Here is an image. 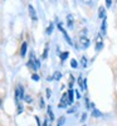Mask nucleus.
I'll list each match as a JSON object with an SVG mask.
<instances>
[{
	"label": "nucleus",
	"instance_id": "nucleus-1",
	"mask_svg": "<svg viewBox=\"0 0 117 126\" xmlns=\"http://www.w3.org/2000/svg\"><path fill=\"white\" fill-rule=\"evenodd\" d=\"M73 102V100L71 98V96H69V91H67V92H64L63 93V96H62V98H60V102H59V109L60 107H66V106H68V105H71Z\"/></svg>",
	"mask_w": 117,
	"mask_h": 126
},
{
	"label": "nucleus",
	"instance_id": "nucleus-2",
	"mask_svg": "<svg viewBox=\"0 0 117 126\" xmlns=\"http://www.w3.org/2000/svg\"><path fill=\"white\" fill-rule=\"evenodd\" d=\"M23 97H24V92H23V87L22 86H18L16 87V90H15V101H16V103L19 105V102L23 100Z\"/></svg>",
	"mask_w": 117,
	"mask_h": 126
},
{
	"label": "nucleus",
	"instance_id": "nucleus-3",
	"mask_svg": "<svg viewBox=\"0 0 117 126\" xmlns=\"http://www.w3.org/2000/svg\"><path fill=\"white\" fill-rule=\"evenodd\" d=\"M102 47H103V38H102L101 34H98L97 38H96V50H97V52L101 50Z\"/></svg>",
	"mask_w": 117,
	"mask_h": 126
},
{
	"label": "nucleus",
	"instance_id": "nucleus-4",
	"mask_svg": "<svg viewBox=\"0 0 117 126\" xmlns=\"http://www.w3.org/2000/svg\"><path fill=\"white\" fill-rule=\"evenodd\" d=\"M28 10H29V15H30L31 20H34V22H35L38 18H37V12H35L34 6H33V5H29V6H28Z\"/></svg>",
	"mask_w": 117,
	"mask_h": 126
},
{
	"label": "nucleus",
	"instance_id": "nucleus-5",
	"mask_svg": "<svg viewBox=\"0 0 117 126\" xmlns=\"http://www.w3.org/2000/svg\"><path fill=\"white\" fill-rule=\"evenodd\" d=\"M58 29H59V30L62 32V33H63V35H64V38H66V40L68 42V44H71V46H72V44H73V43H72V40H71V38H69V35L67 34V32L64 30V28H63V27H62V24H60V23L58 24Z\"/></svg>",
	"mask_w": 117,
	"mask_h": 126
},
{
	"label": "nucleus",
	"instance_id": "nucleus-6",
	"mask_svg": "<svg viewBox=\"0 0 117 126\" xmlns=\"http://www.w3.org/2000/svg\"><path fill=\"white\" fill-rule=\"evenodd\" d=\"M79 46L82 48H87L89 46V39L87 37H81L79 38Z\"/></svg>",
	"mask_w": 117,
	"mask_h": 126
},
{
	"label": "nucleus",
	"instance_id": "nucleus-7",
	"mask_svg": "<svg viewBox=\"0 0 117 126\" xmlns=\"http://www.w3.org/2000/svg\"><path fill=\"white\" fill-rule=\"evenodd\" d=\"M33 64L37 67V68H39V66H40V63H39V61H38V58L35 57V54H34V52H31L30 53V59H29Z\"/></svg>",
	"mask_w": 117,
	"mask_h": 126
},
{
	"label": "nucleus",
	"instance_id": "nucleus-8",
	"mask_svg": "<svg viewBox=\"0 0 117 126\" xmlns=\"http://www.w3.org/2000/svg\"><path fill=\"white\" fill-rule=\"evenodd\" d=\"M98 16H100V19H106V10L103 6H100V9H98Z\"/></svg>",
	"mask_w": 117,
	"mask_h": 126
},
{
	"label": "nucleus",
	"instance_id": "nucleus-9",
	"mask_svg": "<svg viewBox=\"0 0 117 126\" xmlns=\"http://www.w3.org/2000/svg\"><path fill=\"white\" fill-rule=\"evenodd\" d=\"M27 47H28L27 42H23V44H22V49H20V56H22V57H24V56H25V52H27Z\"/></svg>",
	"mask_w": 117,
	"mask_h": 126
},
{
	"label": "nucleus",
	"instance_id": "nucleus-10",
	"mask_svg": "<svg viewBox=\"0 0 117 126\" xmlns=\"http://www.w3.org/2000/svg\"><path fill=\"white\" fill-rule=\"evenodd\" d=\"M60 77H62L60 72H56L54 75H53V77H52V78H54V79H57V81H58V79H60Z\"/></svg>",
	"mask_w": 117,
	"mask_h": 126
},
{
	"label": "nucleus",
	"instance_id": "nucleus-11",
	"mask_svg": "<svg viewBox=\"0 0 117 126\" xmlns=\"http://www.w3.org/2000/svg\"><path fill=\"white\" fill-rule=\"evenodd\" d=\"M93 116H96V117H101V116H102V113L98 112L96 109H93Z\"/></svg>",
	"mask_w": 117,
	"mask_h": 126
},
{
	"label": "nucleus",
	"instance_id": "nucleus-12",
	"mask_svg": "<svg viewBox=\"0 0 117 126\" xmlns=\"http://www.w3.org/2000/svg\"><path fill=\"white\" fill-rule=\"evenodd\" d=\"M48 115H49V117H50V121H52V120H54V115H53V112H52L50 107L48 109Z\"/></svg>",
	"mask_w": 117,
	"mask_h": 126
},
{
	"label": "nucleus",
	"instance_id": "nucleus-13",
	"mask_svg": "<svg viewBox=\"0 0 117 126\" xmlns=\"http://www.w3.org/2000/svg\"><path fill=\"white\" fill-rule=\"evenodd\" d=\"M67 57H68V52H64V53L60 54V59H62V61H64Z\"/></svg>",
	"mask_w": 117,
	"mask_h": 126
},
{
	"label": "nucleus",
	"instance_id": "nucleus-14",
	"mask_svg": "<svg viewBox=\"0 0 117 126\" xmlns=\"http://www.w3.org/2000/svg\"><path fill=\"white\" fill-rule=\"evenodd\" d=\"M102 33H106V19H103V23H102Z\"/></svg>",
	"mask_w": 117,
	"mask_h": 126
},
{
	"label": "nucleus",
	"instance_id": "nucleus-15",
	"mask_svg": "<svg viewBox=\"0 0 117 126\" xmlns=\"http://www.w3.org/2000/svg\"><path fill=\"white\" fill-rule=\"evenodd\" d=\"M52 30H53V24L50 23L49 27H48V29H47V34H50V33H52Z\"/></svg>",
	"mask_w": 117,
	"mask_h": 126
},
{
	"label": "nucleus",
	"instance_id": "nucleus-16",
	"mask_svg": "<svg viewBox=\"0 0 117 126\" xmlns=\"http://www.w3.org/2000/svg\"><path fill=\"white\" fill-rule=\"evenodd\" d=\"M71 64H72L73 68H77V61H76V59H72V61H71Z\"/></svg>",
	"mask_w": 117,
	"mask_h": 126
},
{
	"label": "nucleus",
	"instance_id": "nucleus-17",
	"mask_svg": "<svg viewBox=\"0 0 117 126\" xmlns=\"http://www.w3.org/2000/svg\"><path fill=\"white\" fill-rule=\"evenodd\" d=\"M111 5H112V0H106V6L111 8Z\"/></svg>",
	"mask_w": 117,
	"mask_h": 126
},
{
	"label": "nucleus",
	"instance_id": "nucleus-18",
	"mask_svg": "<svg viewBox=\"0 0 117 126\" xmlns=\"http://www.w3.org/2000/svg\"><path fill=\"white\" fill-rule=\"evenodd\" d=\"M82 64H83V67H86V64H87V59H86V57H82Z\"/></svg>",
	"mask_w": 117,
	"mask_h": 126
},
{
	"label": "nucleus",
	"instance_id": "nucleus-19",
	"mask_svg": "<svg viewBox=\"0 0 117 126\" xmlns=\"http://www.w3.org/2000/svg\"><path fill=\"white\" fill-rule=\"evenodd\" d=\"M67 18H68V25L72 27V15H68Z\"/></svg>",
	"mask_w": 117,
	"mask_h": 126
},
{
	"label": "nucleus",
	"instance_id": "nucleus-20",
	"mask_svg": "<svg viewBox=\"0 0 117 126\" xmlns=\"http://www.w3.org/2000/svg\"><path fill=\"white\" fill-rule=\"evenodd\" d=\"M47 53H48V44L45 46V49H44V53H43V58L47 57Z\"/></svg>",
	"mask_w": 117,
	"mask_h": 126
},
{
	"label": "nucleus",
	"instance_id": "nucleus-21",
	"mask_svg": "<svg viewBox=\"0 0 117 126\" xmlns=\"http://www.w3.org/2000/svg\"><path fill=\"white\" fill-rule=\"evenodd\" d=\"M25 101H27V102H31V98H30L29 96H25Z\"/></svg>",
	"mask_w": 117,
	"mask_h": 126
},
{
	"label": "nucleus",
	"instance_id": "nucleus-22",
	"mask_svg": "<svg viewBox=\"0 0 117 126\" xmlns=\"http://www.w3.org/2000/svg\"><path fill=\"white\" fill-rule=\"evenodd\" d=\"M86 116H87L86 113H83V115H82V121H84V120H86Z\"/></svg>",
	"mask_w": 117,
	"mask_h": 126
},
{
	"label": "nucleus",
	"instance_id": "nucleus-23",
	"mask_svg": "<svg viewBox=\"0 0 117 126\" xmlns=\"http://www.w3.org/2000/svg\"><path fill=\"white\" fill-rule=\"evenodd\" d=\"M33 79H34V81H38L39 78H38V76H37V75H34V76H33Z\"/></svg>",
	"mask_w": 117,
	"mask_h": 126
},
{
	"label": "nucleus",
	"instance_id": "nucleus-24",
	"mask_svg": "<svg viewBox=\"0 0 117 126\" xmlns=\"http://www.w3.org/2000/svg\"><path fill=\"white\" fill-rule=\"evenodd\" d=\"M47 96H48V97L50 96V90H47Z\"/></svg>",
	"mask_w": 117,
	"mask_h": 126
}]
</instances>
